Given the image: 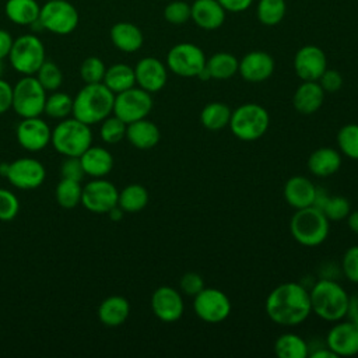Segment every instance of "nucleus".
<instances>
[{
	"mask_svg": "<svg viewBox=\"0 0 358 358\" xmlns=\"http://www.w3.org/2000/svg\"><path fill=\"white\" fill-rule=\"evenodd\" d=\"M80 161H81L85 175H90L94 178H103L113 168L112 154L106 148L99 147V145L88 147L80 155Z\"/></svg>",
	"mask_w": 358,
	"mask_h": 358,
	"instance_id": "obj_25",
	"label": "nucleus"
},
{
	"mask_svg": "<svg viewBox=\"0 0 358 358\" xmlns=\"http://www.w3.org/2000/svg\"><path fill=\"white\" fill-rule=\"evenodd\" d=\"M287 13L285 0H259L256 15L257 20L267 27H274L282 21Z\"/></svg>",
	"mask_w": 358,
	"mask_h": 358,
	"instance_id": "obj_36",
	"label": "nucleus"
},
{
	"mask_svg": "<svg viewBox=\"0 0 358 358\" xmlns=\"http://www.w3.org/2000/svg\"><path fill=\"white\" fill-rule=\"evenodd\" d=\"M119 192L116 186L105 179H94L83 187L81 204L91 213L106 214L117 206Z\"/></svg>",
	"mask_w": 358,
	"mask_h": 358,
	"instance_id": "obj_13",
	"label": "nucleus"
},
{
	"mask_svg": "<svg viewBox=\"0 0 358 358\" xmlns=\"http://www.w3.org/2000/svg\"><path fill=\"white\" fill-rule=\"evenodd\" d=\"M268 124L270 116L267 109L259 103L248 102L232 110L228 126L236 138L256 141L266 134Z\"/></svg>",
	"mask_w": 358,
	"mask_h": 358,
	"instance_id": "obj_6",
	"label": "nucleus"
},
{
	"mask_svg": "<svg viewBox=\"0 0 358 358\" xmlns=\"http://www.w3.org/2000/svg\"><path fill=\"white\" fill-rule=\"evenodd\" d=\"M110 41L119 50L133 53L143 46L144 36L137 25L127 21H120L110 28Z\"/></svg>",
	"mask_w": 358,
	"mask_h": 358,
	"instance_id": "obj_26",
	"label": "nucleus"
},
{
	"mask_svg": "<svg viewBox=\"0 0 358 358\" xmlns=\"http://www.w3.org/2000/svg\"><path fill=\"white\" fill-rule=\"evenodd\" d=\"M312 312L326 322H338L345 317L350 295L333 278H320L309 289Z\"/></svg>",
	"mask_w": 358,
	"mask_h": 358,
	"instance_id": "obj_3",
	"label": "nucleus"
},
{
	"mask_svg": "<svg viewBox=\"0 0 358 358\" xmlns=\"http://www.w3.org/2000/svg\"><path fill=\"white\" fill-rule=\"evenodd\" d=\"M148 204V192L143 185L131 183L119 192L117 206L124 213H138Z\"/></svg>",
	"mask_w": 358,
	"mask_h": 358,
	"instance_id": "obj_34",
	"label": "nucleus"
},
{
	"mask_svg": "<svg viewBox=\"0 0 358 358\" xmlns=\"http://www.w3.org/2000/svg\"><path fill=\"white\" fill-rule=\"evenodd\" d=\"M193 309L199 319L206 323L224 322L232 309L228 295L213 287H204L196 296H193Z\"/></svg>",
	"mask_w": 358,
	"mask_h": 358,
	"instance_id": "obj_11",
	"label": "nucleus"
},
{
	"mask_svg": "<svg viewBox=\"0 0 358 358\" xmlns=\"http://www.w3.org/2000/svg\"><path fill=\"white\" fill-rule=\"evenodd\" d=\"M341 166V152L331 147H320L308 158V168L312 175L326 178L336 173Z\"/></svg>",
	"mask_w": 358,
	"mask_h": 358,
	"instance_id": "obj_27",
	"label": "nucleus"
},
{
	"mask_svg": "<svg viewBox=\"0 0 358 358\" xmlns=\"http://www.w3.org/2000/svg\"><path fill=\"white\" fill-rule=\"evenodd\" d=\"M197 78L199 80H201V81H208V80H211V76H210V71H208V69L204 66L203 67V70L197 74Z\"/></svg>",
	"mask_w": 358,
	"mask_h": 358,
	"instance_id": "obj_56",
	"label": "nucleus"
},
{
	"mask_svg": "<svg viewBox=\"0 0 358 358\" xmlns=\"http://www.w3.org/2000/svg\"><path fill=\"white\" fill-rule=\"evenodd\" d=\"M274 59L263 50H252L239 60L238 73L248 83H263L274 73Z\"/></svg>",
	"mask_w": 358,
	"mask_h": 358,
	"instance_id": "obj_20",
	"label": "nucleus"
},
{
	"mask_svg": "<svg viewBox=\"0 0 358 358\" xmlns=\"http://www.w3.org/2000/svg\"><path fill=\"white\" fill-rule=\"evenodd\" d=\"M206 55L194 43L182 42L172 46L166 55V67L179 77H197L206 66Z\"/></svg>",
	"mask_w": 358,
	"mask_h": 358,
	"instance_id": "obj_10",
	"label": "nucleus"
},
{
	"mask_svg": "<svg viewBox=\"0 0 358 358\" xmlns=\"http://www.w3.org/2000/svg\"><path fill=\"white\" fill-rule=\"evenodd\" d=\"M41 7L36 0H7L6 17L17 25H32L39 18Z\"/></svg>",
	"mask_w": 358,
	"mask_h": 358,
	"instance_id": "obj_29",
	"label": "nucleus"
},
{
	"mask_svg": "<svg viewBox=\"0 0 358 358\" xmlns=\"http://www.w3.org/2000/svg\"><path fill=\"white\" fill-rule=\"evenodd\" d=\"M60 173H62V178L81 182L83 178L85 176V172L81 165L80 157H67L62 164Z\"/></svg>",
	"mask_w": 358,
	"mask_h": 358,
	"instance_id": "obj_47",
	"label": "nucleus"
},
{
	"mask_svg": "<svg viewBox=\"0 0 358 358\" xmlns=\"http://www.w3.org/2000/svg\"><path fill=\"white\" fill-rule=\"evenodd\" d=\"M327 69V57L316 45L302 46L294 57V70L302 81H317Z\"/></svg>",
	"mask_w": 358,
	"mask_h": 358,
	"instance_id": "obj_18",
	"label": "nucleus"
},
{
	"mask_svg": "<svg viewBox=\"0 0 358 358\" xmlns=\"http://www.w3.org/2000/svg\"><path fill=\"white\" fill-rule=\"evenodd\" d=\"M39 24L56 35H69L78 25V11L69 0H48L39 11Z\"/></svg>",
	"mask_w": 358,
	"mask_h": 358,
	"instance_id": "obj_9",
	"label": "nucleus"
},
{
	"mask_svg": "<svg viewBox=\"0 0 358 358\" xmlns=\"http://www.w3.org/2000/svg\"><path fill=\"white\" fill-rule=\"evenodd\" d=\"M151 309L161 322L172 323L179 320L185 310L182 292L169 285L158 287L151 295Z\"/></svg>",
	"mask_w": 358,
	"mask_h": 358,
	"instance_id": "obj_17",
	"label": "nucleus"
},
{
	"mask_svg": "<svg viewBox=\"0 0 358 358\" xmlns=\"http://www.w3.org/2000/svg\"><path fill=\"white\" fill-rule=\"evenodd\" d=\"M13 106V87L0 77V115Z\"/></svg>",
	"mask_w": 358,
	"mask_h": 358,
	"instance_id": "obj_49",
	"label": "nucleus"
},
{
	"mask_svg": "<svg viewBox=\"0 0 358 358\" xmlns=\"http://www.w3.org/2000/svg\"><path fill=\"white\" fill-rule=\"evenodd\" d=\"M341 273L348 281L358 284V245L350 246L344 252L341 259Z\"/></svg>",
	"mask_w": 358,
	"mask_h": 358,
	"instance_id": "obj_45",
	"label": "nucleus"
},
{
	"mask_svg": "<svg viewBox=\"0 0 358 358\" xmlns=\"http://www.w3.org/2000/svg\"><path fill=\"white\" fill-rule=\"evenodd\" d=\"M13 42H14V38L11 36V34L6 29H0V60H3L4 57H8Z\"/></svg>",
	"mask_w": 358,
	"mask_h": 358,
	"instance_id": "obj_51",
	"label": "nucleus"
},
{
	"mask_svg": "<svg viewBox=\"0 0 358 358\" xmlns=\"http://www.w3.org/2000/svg\"><path fill=\"white\" fill-rule=\"evenodd\" d=\"M4 73V64H3V60H0V77L3 76Z\"/></svg>",
	"mask_w": 358,
	"mask_h": 358,
	"instance_id": "obj_58",
	"label": "nucleus"
},
{
	"mask_svg": "<svg viewBox=\"0 0 358 358\" xmlns=\"http://www.w3.org/2000/svg\"><path fill=\"white\" fill-rule=\"evenodd\" d=\"M81 194L83 187L80 182L67 178H62L55 190L56 201L63 208H74L78 206L81 203Z\"/></svg>",
	"mask_w": 358,
	"mask_h": 358,
	"instance_id": "obj_35",
	"label": "nucleus"
},
{
	"mask_svg": "<svg viewBox=\"0 0 358 358\" xmlns=\"http://www.w3.org/2000/svg\"><path fill=\"white\" fill-rule=\"evenodd\" d=\"M232 109L224 102H210L200 113V122L207 130H221L229 124Z\"/></svg>",
	"mask_w": 358,
	"mask_h": 358,
	"instance_id": "obj_32",
	"label": "nucleus"
},
{
	"mask_svg": "<svg viewBox=\"0 0 358 358\" xmlns=\"http://www.w3.org/2000/svg\"><path fill=\"white\" fill-rule=\"evenodd\" d=\"M20 201L17 196L7 189L0 187V221H11L17 217Z\"/></svg>",
	"mask_w": 358,
	"mask_h": 358,
	"instance_id": "obj_44",
	"label": "nucleus"
},
{
	"mask_svg": "<svg viewBox=\"0 0 358 358\" xmlns=\"http://www.w3.org/2000/svg\"><path fill=\"white\" fill-rule=\"evenodd\" d=\"M102 83L116 95L123 92L136 84L134 69L124 63H116L106 69Z\"/></svg>",
	"mask_w": 358,
	"mask_h": 358,
	"instance_id": "obj_30",
	"label": "nucleus"
},
{
	"mask_svg": "<svg viewBox=\"0 0 358 358\" xmlns=\"http://www.w3.org/2000/svg\"><path fill=\"white\" fill-rule=\"evenodd\" d=\"M36 78L46 91H56L63 83V74L59 66L53 62L45 60L36 71Z\"/></svg>",
	"mask_w": 358,
	"mask_h": 358,
	"instance_id": "obj_39",
	"label": "nucleus"
},
{
	"mask_svg": "<svg viewBox=\"0 0 358 358\" xmlns=\"http://www.w3.org/2000/svg\"><path fill=\"white\" fill-rule=\"evenodd\" d=\"M225 13L218 0H194L190 4V20L204 31L221 28L225 21Z\"/></svg>",
	"mask_w": 358,
	"mask_h": 358,
	"instance_id": "obj_21",
	"label": "nucleus"
},
{
	"mask_svg": "<svg viewBox=\"0 0 358 358\" xmlns=\"http://www.w3.org/2000/svg\"><path fill=\"white\" fill-rule=\"evenodd\" d=\"M316 186L302 175L291 176L284 185V199L295 210L313 206Z\"/></svg>",
	"mask_w": 358,
	"mask_h": 358,
	"instance_id": "obj_22",
	"label": "nucleus"
},
{
	"mask_svg": "<svg viewBox=\"0 0 358 358\" xmlns=\"http://www.w3.org/2000/svg\"><path fill=\"white\" fill-rule=\"evenodd\" d=\"M329 221H340L347 218L351 211V204L344 196H330L320 208Z\"/></svg>",
	"mask_w": 358,
	"mask_h": 358,
	"instance_id": "obj_41",
	"label": "nucleus"
},
{
	"mask_svg": "<svg viewBox=\"0 0 358 358\" xmlns=\"http://www.w3.org/2000/svg\"><path fill=\"white\" fill-rule=\"evenodd\" d=\"M126 138L138 150H151L159 143L161 133L154 122L144 117L127 124Z\"/></svg>",
	"mask_w": 358,
	"mask_h": 358,
	"instance_id": "obj_24",
	"label": "nucleus"
},
{
	"mask_svg": "<svg viewBox=\"0 0 358 358\" xmlns=\"http://www.w3.org/2000/svg\"><path fill=\"white\" fill-rule=\"evenodd\" d=\"M115 94L103 84H85L73 98V117L95 124L102 122L113 112Z\"/></svg>",
	"mask_w": 358,
	"mask_h": 358,
	"instance_id": "obj_2",
	"label": "nucleus"
},
{
	"mask_svg": "<svg viewBox=\"0 0 358 358\" xmlns=\"http://www.w3.org/2000/svg\"><path fill=\"white\" fill-rule=\"evenodd\" d=\"M43 112L53 119H66L73 113V98L64 92L53 91L52 95L46 96Z\"/></svg>",
	"mask_w": 358,
	"mask_h": 358,
	"instance_id": "obj_38",
	"label": "nucleus"
},
{
	"mask_svg": "<svg viewBox=\"0 0 358 358\" xmlns=\"http://www.w3.org/2000/svg\"><path fill=\"white\" fill-rule=\"evenodd\" d=\"M46 176L45 166L35 158H18L8 165V182L21 190L39 187Z\"/></svg>",
	"mask_w": 358,
	"mask_h": 358,
	"instance_id": "obj_14",
	"label": "nucleus"
},
{
	"mask_svg": "<svg viewBox=\"0 0 358 358\" xmlns=\"http://www.w3.org/2000/svg\"><path fill=\"white\" fill-rule=\"evenodd\" d=\"M101 138L108 144H116L126 137L127 124L117 116H108L101 122Z\"/></svg>",
	"mask_w": 358,
	"mask_h": 358,
	"instance_id": "obj_40",
	"label": "nucleus"
},
{
	"mask_svg": "<svg viewBox=\"0 0 358 358\" xmlns=\"http://www.w3.org/2000/svg\"><path fill=\"white\" fill-rule=\"evenodd\" d=\"M206 67L214 80H228L238 73L239 60L228 52H217L207 62Z\"/></svg>",
	"mask_w": 358,
	"mask_h": 358,
	"instance_id": "obj_33",
	"label": "nucleus"
},
{
	"mask_svg": "<svg viewBox=\"0 0 358 358\" xmlns=\"http://www.w3.org/2000/svg\"><path fill=\"white\" fill-rule=\"evenodd\" d=\"M324 94L319 81H302L292 95V105L296 112L312 115L322 108Z\"/></svg>",
	"mask_w": 358,
	"mask_h": 358,
	"instance_id": "obj_23",
	"label": "nucleus"
},
{
	"mask_svg": "<svg viewBox=\"0 0 358 358\" xmlns=\"http://www.w3.org/2000/svg\"><path fill=\"white\" fill-rule=\"evenodd\" d=\"M347 225L352 232L358 234V210L350 211V214L347 215Z\"/></svg>",
	"mask_w": 358,
	"mask_h": 358,
	"instance_id": "obj_54",
	"label": "nucleus"
},
{
	"mask_svg": "<svg viewBox=\"0 0 358 358\" xmlns=\"http://www.w3.org/2000/svg\"><path fill=\"white\" fill-rule=\"evenodd\" d=\"M8 59L15 71L22 76H34L46 60L45 46L34 34L21 35L14 39Z\"/></svg>",
	"mask_w": 358,
	"mask_h": 358,
	"instance_id": "obj_7",
	"label": "nucleus"
},
{
	"mask_svg": "<svg viewBox=\"0 0 358 358\" xmlns=\"http://www.w3.org/2000/svg\"><path fill=\"white\" fill-rule=\"evenodd\" d=\"M264 308L267 316L275 324L298 326L312 313L309 289L295 281L282 282L270 291Z\"/></svg>",
	"mask_w": 358,
	"mask_h": 358,
	"instance_id": "obj_1",
	"label": "nucleus"
},
{
	"mask_svg": "<svg viewBox=\"0 0 358 358\" xmlns=\"http://www.w3.org/2000/svg\"><path fill=\"white\" fill-rule=\"evenodd\" d=\"M218 1L224 7V10L229 13L246 11L253 3V0H218Z\"/></svg>",
	"mask_w": 358,
	"mask_h": 358,
	"instance_id": "obj_50",
	"label": "nucleus"
},
{
	"mask_svg": "<svg viewBox=\"0 0 358 358\" xmlns=\"http://www.w3.org/2000/svg\"><path fill=\"white\" fill-rule=\"evenodd\" d=\"M204 287L203 277L193 271L185 273L179 280V289L187 296H196Z\"/></svg>",
	"mask_w": 358,
	"mask_h": 358,
	"instance_id": "obj_46",
	"label": "nucleus"
},
{
	"mask_svg": "<svg viewBox=\"0 0 358 358\" xmlns=\"http://www.w3.org/2000/svg\"><path fill=\"white\" fill-rule=\"evenodd\" d=\"M130 315V303L124 296L112 295L103 299L98 308L99 320L108 327H117Z\"/></svg>",
	"mask_w": 358,
	"mask_h": 358,
	"instance_id": "obj_28",
	"label": "nucleus"
},
{
	"mask_svg": "<svg viewBox=\"0 0 358 358\" xmlns=\"http://www.w3.org/2000/svg\"><path fill=\"white\" fill-rule=\"evenodd\" d=\"M136 84L150 94L161 91L168 80V67L157 57L147 56L137 62L134 67Z\"/></svg>",
	"mask_w": 358,
	"mask_h": 358,
	"instance_id": "obj_19",
	"label": "nucleus"
},
{
	"mask_svg": "<svg viewBox=\"0 0 358 358\" xmlns=\"http://www.w3.org/2000/svg\"><path fill=\"white\" fill-rule=\"evenodd\" d=\"M18 144L31 152L43 150L52 138V130L39 116L22 117L15 130Z\"/></svg>",
	"mask_w": 358,
	"mask_h": 358,
	"instance_id": "obj_16",
	"label": "nucleus"
},
{
	"mask_svg": "<svg viewBox=\"0 0 358 358\" xmlns=\"http://www.w3.org/2000/svg\"><path fill=\"white\" fill-rule=\"evenodd\" d=\"M317 81L323 91L329 94L337 92L343 87V76L334 69H326Z\"/></svg>",
	"mask_w": 358,
	"mask_h": 358,
	"instance_id": "obj_48",
	"label": "nucleus"
},
{
	"mask_svg": "<svg viewBox=\"0 0 358 358\" xmlns=\"http://www.w3.org/2000/svg\"><path fill=\"white\" fill-rule=\"evenodd\" d=\"M152 109L151 94L143 88L131 87L115 95L113 113L126 124L144 119Z\"/></svg>",
	"mask_w": 358,
	"mask_h": 358,
	"instance_id": "obj_12",
	"label": "nucleus"
},
{
	"mask_svg": "<svg viewBox=\"0 0 358 358\" xmlns=\"http://www.w3.org/2000/svg\"><path fill=\"white\" fill-rule=\"evenodd\" d=\"M326 334V345L336 357H352L358 354V324L351 320L334 322Z\"/></svg>",
	"mask_w": 358,
	"mask_h": 358,
	"instance_id": "obj_15",
	"label": "nucleus"
},
{
	"mask_svg": "<svg viewBox=\"0 0 358 358\" xmlns=\"http://www.w3.org/2000/svg\"><path fill=\"white\" fill-rule=\"evenodd\" d=\"M329 231V218L320 208L315 206L296 210L289 221V232L292 238L302 246H319L326 241Z\"/></svg>",
	"mask_w": 358,
	"mask_h": 358,
	"instance_id": "obj_4",
	"label": "nucleus"
},
{
	"mask_svg": "<svg viewBox=\"0 0 358 358\" xmlns=\"http://www.w3.org/2000/svg\"><path fill=\"white\" fill-rule=\"evenodd\" d=\"M105 71H106V67L103 62L96 56H90L84 59V62L80 66V76L85 84L102 83Z\"/></svg>",
	"mask_w": 358,
	"mask_h": 358,
	"instance_id": "obj_42",
	"label": "nucleus"
},
{
	"mask_svg": "<svg viewBox=\"0 0 358 358\" xmlns=\"http://www.w3.org/2000/svg\"><path fill=\"white\" fill-rule=\"evenodd\" d=\"M106 214L109 215V218H110L112 221H120V220L123 218L124 211H123L119 206H115V207H112Z\"/></svg>",
	"mask_w": 358,
	"mask_h": 358,
	"instance_id": "obj_55",
	"label": "nucleus"
},
{
	"mask_svg": "<svg viewBox=\"0 0 358 358\" xmlns=\"http://www.w3.org/2000/svg\"><path fill=\"white\" fill-rule=\"evenodd\" d=\"M164 17L169 24L180 25L190 20V4L182 0L171 1L164 8Z\"/></svg>",
	"mask_w": 358,
	"mask_h": 358,
	"instance_id": "obj_43",
	"label": "nucleus"
},
{
	"mask_svg": "<svg viewBox=\"0 0 358 358\" xmlns=\"http://www.w3.org/2000/svg\"><path fill=\"white\" fill-rule=\"evenodd\" d=\"M336 141L343 155L358 161V123L344 124L338 130Z\"/></svg>",
	"mask_w": 358,
	"mask_h": 358,
	"instance_id": "obj_37",
	"label": "nucleus"
},
{
	"mask_svg": "<svg viewBox=\"0 0 358 358\" xmlns=\"http://www.w3.org/2000/svg\"><path fill=\"white\" fill-rule=\"evenodd\" d=\"M46 90L36 77L24 76L13 87V109L21 117L41 116L45 109Z\"/></svg>",
	"mask_w": 358,
	"mask_h": 358,
	"instance_id": "obj_8",
	"label": "nucleus"
},
{
	"mask_svg": "<svg viewBox=\"0 0 358 358\" xmlns=\"http://www.w3.org/2000/svg\"><path fill=\"white\" fill-rule=\"evenodd\" d=\"M274 352L280 358H306L308 343L295 333H282L274 341Z\"/></svg>",
	"mask_w": 358,
	"mask_h": 358,
	"instance_id": "obj_31",
	"label": "nucleus"
},
{
	"mask_svg": "<svg viewBox=\"0 0 358 358\" xmlns=\"http://www.w3.org/2000/svg\"><path fill=\"white\" fill-rule=\"evenodd\" d=\"M52 145L64 157H80L92 144V131L90 124L76 119L66 117L52 130Z\"/></svg>",
	"mask_w": 358,
	"mask_h": 358,
	"instance_id": "obj_5",
	"label": "nucleus"
},
{
	"mask_svg": "<svg viewBox=\"0 0 358 358\" xmlns=\"http://www.w3.org/2000/svg\"><path fill=\"white\" fill-rule=\"evenodd\" d=\"M345 319L358 324V295H351L348 298Z\"/></svg>",
	"mask_w": 358,
	"mask_h": 358,
	"instance_id": "obj_52",
	"label": "nucleus"
},
{
	"mask_svg": "<svg viewBox=\"0 0 358 358\" xmlns=\"http://www.w3.org/2000/svg\"><path fill=\"white\" fill-rule=\"evenodd\" d=\"M309 357H310V358H337L336 354H334L326 344L322 345V347H319L317 350L312 351V352L309 354Z\"/></svg>",
	"mask_w": 358,
	"mask_h": 358,
	"instance_id": "obj_53",
	"label": "nucleus"
},
{
	"mask_svg": "<svg viewBox=\"0 0 358 358\" xmlns=\"http://www.w3.org/2000/svg\"><path fill=\"white\" fill-rule=\"evenodd\" d=\"M8 165H10V164H7V162H1V164H0V175H1V176H4V178L7 176Z\"/></svg>",
	"mask_w": 358,
	"mask_h": 358,
	"instance_id": "obj_57",
	"label": "nucleus"
}]
</instances>
